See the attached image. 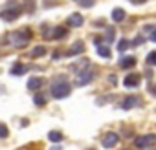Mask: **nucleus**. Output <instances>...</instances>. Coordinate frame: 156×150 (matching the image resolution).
Masks as SVG:
<instances>
[{
	"label": "nucleus",
	"mask_w": 156,
	"mask_h": 150,
	"mask_svg": "<svg viewBox=\"0 0 156 150\" xmlns=\"http://www.w3.org/2000/svg\"><path fill=\"white\" fill-rule=\"evenodd\" d=\"M31 39V29L26 28V29H19L15 33H11V37H8V40L15 46V48H24Z\"/></svg>",
	"instance_id": "nucleus-1"
},
{
	"label": "nucleus",
	"mask_w": 156,
	"mask_h": 150,
	"mask_svg": "<svg viewBox=\"0 0 156 150\" xmlns=\"http://www.w3.org/2000/svg\"><path fill=\"white\" fill-rule=\"evenodd\" d=\"M70 92H72V86H70L68 81H64V79H57V81L51 84V95H53L55 99H64V97L70 95Z\"/></svg>",
	"instance_id": "nucleus-2"
},
{
	"label": "nucleus",
	"mask_w": 156,
	"mask_h": 150,
	"mask_svg": "<svg viewBox=\"0 0 156 150\" xmlns=\"http://www.w3.org/2000/svg\"><path fill=\"white\" fill-rule=\"evenodd\" d=\"M156 143V135L154 134H147V135H140L134 139V146L136 148H149V146H154Z\"/></svg>",
	"instance_id": "nucleus-3"
},
{
	"label": "nucleus",
	"mask_w": 156,
	"mask_h": 150,
	"mask_svg": "<svg viewBox=\"0 0 156 150\" xmlns=\"http://www.w3.org/2000/svg\"><path fill=\"white\" fill-rule=\"evenodd\" d=\"M20 8L19 6H15V4H9L4 11H0V19H4V20H15L19 15H20Z\"/></svg>",
	"instance_id": "nucleus-4"
},
{
	"label": "nucleus",
	"mask_w": 156,
	"mask_h": 150,
	"mask_svg": "<svg viewBox=\"0 0 156 150\" xmlns=\"http://www.w3.org/2000/svg\"><path fill=\"white\" fill-rule=\"evenodd\" d=\"M94 81V70H87V71H81L79 73V77H77V81H75V84L77 86H87L88 83H92Z\"/></svg>",
	"instance_id": "nucleus-5"
},
{
	"label": "nucleus",
	"mask_w": 156,
	"mask_h": 150,
	"mask_svg": "<svg viewBox=\"0 0 156 150\" xmlns=\"http://www.w3.org/2000/svg\"><path fill=\"white\" fill-rule=\"evenodd\" d=\"M118 141H119L118 134H114V132H108V134L103 137V146H105V148H112V146H116V145H118Z\"/></svg>",
	"instance_id": "nucleus-6"
},
{
	"label": "nucleus",
	"mask_w": 156,
	"mask_h": 150,
	"mask_svg": "<svg viewBox=\"0 0 156 150\" xmlns=\"http://www.w3.org/2000/svg\"><path fill=\"white\" fill-rule=\"evenodd\" d=\"M83 22H85V19L79 13H72L68 17V26H72V28H79V26H83Z\"/></svg>",
	"instance_id": "nucleus-7"
},
{
	"label": "nucleus",
	"mask_w": 156,
	"mask_h": 150,
	"mask_svg": "<svg viewBox=\"0 0 156 150\" xmlns=\"http://www.w3.org/2000/svg\"><path fill=\"white\" fill-rule=\"evenodd\" d=\"M123 84L129 86V88L138 86V84H140V75H138V73H130V75H127V77L123 79Z\"/></svg>",
	"instance_id": "nucleus-8"
},
{
	"label": "nucleus",
	"mask_w": 156,
	"mask_h": 150,
	"mask_svg": "<svg viewBox=\"0 0 156 150\" xmlns=\"http://www.w3.org/2000/svg\"><path fill=\"white\" fill-rule=\"evenodd\" d=\"M85 51V42L83 40H75L73 44H72V48L68 49V55L72 57V55H77V53H83Z\"/></svg>",
	"instance_id": "nucleus-9"
},
{
	"label": "nucleus",
	"mask_w": 156,
	"mask_h": 150,
	"mask_svg": "<svg viewBox=\"0 0 156 150\" xmlns=\"http://www.w3.org/2000/svg\"><path fill=\"white\" fill-rule=\"evenodd\" d=\"M51 33H53L51 37L59 40V39H64V37H66V33H68V29H66L64 26H57V28H53V29H51Z\"/></svg>",
	"instance_id": "nucleus-10"
},
{
	"label": "nucleus",
	"mask_w": 156,
	"mask_h": 150,
	"mask_svg": "<svg viewBox=\"0 0 156 150\" xmlns=\"http://www.w3.org/2000/svg\"><path fill=\"white\" fill-rule=\"evenodd\" d=\"M96 53L99 55V57H110V49H108V46L107 44H98L96 42Z\"/></svg>",
	"instance_id": "nucleus-11"
},
{
	"label": "nucleus",
	"mask_w": 156,
	"mask_h": 150,
	"mask_svg": "<svg viewBox=\"0 0 156 150\" xmlns=\"http://www.w3.org/2000/svg\"><path fill=\"white\" fill-rule=\"evenodd\" d=\"M41 86H42V79H41V77H31V79L28 81V90H31V92H33V90H39Z\"/></svg>",
	"instance_id": "nucleus-12"
},
{
	"label": "nucleus",
	"mask_w": 156,
	"mask_h": 150,
	"mask_svg": "<svg viewBox=\"0 0 156 150\" xmlns=\"http://www.w3.org/2000/svg\"><path fill=\"white\" fill-rule=\"evenodd\" d=\"M119 66L125 68V70H127V68H134V66H136V59H134V57H123V59L119 60Z\"/></svg>",
	"instance_id": "nucleus-13"
},
{
	"label": "nucleus",
	"mask_w": 156,
	"mask_h": 150,
	"mask_svg": "<svg viewBox=\"0 0 156 150\" xmlns=\"http://www.w3.org/2000/svg\"><path fill=\"white\" fill-rule=\"evenodd\" d=\"M138 104V97H127V99H123V103H121V108L123 110H129V108H132V106H136Z\"/></svg>",
	"instance_id": "nucleus-14"
},
{
	"label": "nucleus",
	"mask_w": 156,
	"mask_h": 150,
	"mask_svg": "<svg viewBox=\"0 0 156 150\" xmlns=\"http://www.w3.org/2000/svg\"><path fill=\"white\" fill-rule=\"evenodd\" d=\"M123 19H125V11H123L121 8L112 9V20H114V22H123Z\"/></svg>",
	"instance_id": "nucleus-15"
},
{
	"label": "nucleus",
	"mask_w": 156,
	"mask_h": 150,
	"mask_svg": "<svg viewBox=\"0 0 156 150\" xmlns=\"http://www.w3.org/2000/svg\"><path fill=\"white\" fill-rule=\"evenodd\" d=\"M28 71V66L26 64H15L13 68H11V73L13 75H24Z\"/></svg>",
	"instance_id": "nucleus-16"
},
{
	"label": "nucleus",
	"mask_w": 156,
	"mask_h": 150,
	"mask_svg": "<svg viewBox=\"0 0 156 150\" xmlns=\"http://www.w3.org/2000/svg\"><path fill=\"white\" fill-rule=\"evenodd\" d=\"M42 55H46V48H44V46H37V48L31 51V57H42Z\"/></svg>",
	"instance_id": "nucleus-17"
},
{
	"label": "nucleus",
	"mask_w": 156,
	"mask_h": 150,
	"mask_svg": "<svg viewBox=\"0 0 156 150\" xmlns=\"http://www.w3.org/2000/svg\"><path fill=\"white\" fill-rule=\"evenodd\" d=\"M48 139H50L51 143H59V141L62 139V135H61V132H50V134H48Z\"/></svg>",
	"instance_id": "nucleus-18"
},
{
	"label": "nucleus",
	"mask_w": 156,
	"mask_h": 150,
	"mask_svg": "<svg viewBox=\"0 0 156 150\" xmlns=\"http://www.w3.org/2000/svg\"><path fill=\"white\" fill-rule=\"evenodd\" d=\"M129 46H130V42H129L127 39H121V40L118 42V49H119V51H125Z\"/></svg>",
	"instance_id": "nucleus-19"
},
{
	"label": "nucleus",
	"mask_w": 156,
	"mask_h": 150,
	"mask_svg": "<svg viewBox=\"0 0 156 150\" xmlns=\"http://www.w3.org/2000/svg\"><path fill=\"white\" fill-rule=\"evenodd\" d=\"M147 64H149V66H154V64H156V53H154V51H151V53L147 55Z\"/></svg>",
	"instance_id": "nucleus-20"
},
{
	"label": "nucleus",
	"mask_w": 156,
	"mask_h": 150,
	"mask_svg": "<svg viewBox=\"0 0 156 150\" xmlns=\"http://www.w3.org/2000/svg\"><path fill=\"white\" fill-rule=\"evenodd\" d=\"M114 39H116V31H114V29H108L107 35H105V40H107V42H112Z\"/></svg>",
	"instance_id": "nucleus-21"
},
{
	"label": "nucleus",
	"mask_w": 156,
	"mask_h": 150,
	"mask_svg": "<svg viewBox=\"0 0 156 150\" xmlns=\"http://www.w3.org/2000/svg\"><path fill=\"white\" fill-rule=\"evenodd\" d=\"M4 137H8V126L4 123H0V139H4Z\"/></svg>",
	"instance_id": "nucleus-22"
},
{
	"label": "nucleus",
	"mask_w": 156,
	"mask_h": 150,
	"mask_svg": "<svg viewBox=\"0 0 156 150\" xmlns=\"http://www.w3.org/2000/svg\"><path fill=\"white\" fill-rule=\"evenodd\" d=\"M33 103H35V104H44L46 99H44L42 95H35V97H33Z\"/></svg>",
	"instance_id": "nucleus-23"
},
{
	"label": "nucleus",
	"mask_w": 156,
	"mask_h": 150,
	"mask_svg": "<svg viewBox=\"0 0 156 150\" xmlns=\"http://www.w3.org/2000/svg\"><path fill=\"white\" fill-rule=\"evenodd\" d=\"M81 6H85V8H92V6H94V0H81Z\"/></svg>",
	"instance_id": "nucleus-24"
},
{
	"label": "nucleus",
	"mask_w": 156,
	"mask_h": 150,
	"mask_svg": "<svg viewBox=\"0 0 156 150\" xmlns=\"http://www.w3.org/2000/svg\"><path fill=\"white\" fill-rule=\"evenodd\" d=\"M143 42H145V39H143V37H140V35H138V37H136V39H134V42H132V44H134V46H140V44H143Z\"/></svg>",
	"instance_id": "nucleus-25"
},
{
	"label": "nucleus",
	"mask_w": 156,
	"mask_h": 150,
	"mask_svg": "<svg viewBox=\"0 0 156 150\" xmlns=\"http://www.w3.org/2000/svg\"><path fill=\"white\" fill-rule=\"evenodd\" d=\"M108 81H110L112 84H116V75H110V77H108Z\"/></svg>",
	"instance_id": "nucleus-26"
},
{
	"label": "nucleus",
	"mask_w": 156,
	"mask_h": 150,
	"mask_svg": "<svg viewBox=\"0 0 156 150\" xmlns=\"http://www.w3.org/2000/svg\"><path fill=\"white\" fill-rule=\"evenodd\" d=\"M130 2H132V4H143L145 0H130Z\"/></svg>",
	"instance_id": "nucleus-27"
}]
</instances>
